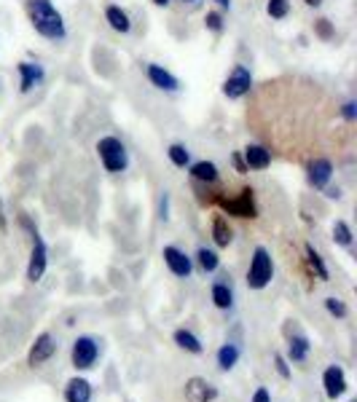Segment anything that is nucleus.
Returning <instances> with one entry per match:
<instances>
[{"instance_id": "f257e3e1", "label": "nucleus", "mask_w": 357, "mask_h": 402, "mask_svg": "<svg viewBox=\"0 0 357 402\" xmlns=\"http://www.w3.org/2000/svg\"><path fill=\"white\" fill-rule=\"evenodd\" d=\"M25 11L32 30L41 38H46V41H65L68 38L65 19L51 0H25Z\"/></svg>"}, {"instance_id": "f03ea898", "label": "nucleus", "mask_w": 357, "mask_h": 402, "mask_svg": "<svg viewBox=\"0 0 357 402\" xmlns=\"http://www.w3.org/2000/svg\"><path fill=\"white\" fill-rule=\"evenodd\" d=\"M19 226L25 228L32 239V250H30V263H27V282H41L43 274H46V266H49V250H46V242L43 236L38 233V228L32 226V220L27 218L25 212L19 215Z\"/></svg>"}, {"instance_id": "7ed1b4c3", "label": "nucleus", "mask_w": 357, "mask_h": 402, "mask_svg": "<svg viewBox=\"0 0 357 402\" xmlns=\"http://www.w3.org/2000/svg\"><path fill=\"white\" fill-rule=\"evenodd\" d=\"M97 156H100L105 172H113V175H116V172H124L129 167L127 145H124L119 137H113V134L97 140Z\"/></svg>"}, {"instance_id": "20e7f679", "label": "nucleus", "mask_w": 357, "mask_h": 402, "mask_svg": "<svg viewBox=\"0 0 357 402\" xmlns=\"http://www.w3.org/2000/svg\"><path fill=\"white\" fill-rule=\"evenodd\" d=\"M210 204H218L223 212H229L234 218H258V207H255V191L253 188H242L236 196H226V193H215Z\"/></svg>"}, {"instance_id": "39448f33", "label": "nucleus", "mask_w": 357, "mask_h": 402, "mask_svg": "<svg viewBox=\"0 0 357 402\" xmlns=\"http://www.w3.org/2000/svg\"><path fill=\"white\" fill-rule=\"evenodd\" d=\"M274 279V260L266 247H255L250 268H247V287L250 290H266Z\"/></svg>"}, {"instance_id": "423d86ee", "label": "nucleus", "mask_w": 357, "mask_h": 402, "mask_svg": "<svg viewBox=\"0 0 357 402\" xmlns=\"http://www.w3.org/2000/svg\"><path fill=\"white\" fill-rule=\"evenodd\" d=\"M97 357H100V343H97L92 335H78L76 341H73L70 362H73L76 370H89V368H94Z\"/></svg>"}, {"instance_id": "0eeeda50", "label": "nucleus", "mask_w": 357, "mask_h": 402, "mask_svg": "<svg viewBox=\"0 0 357 402\" xmlns=\"http://www.w3.org/2000/svg\"><path fill=\"white\" fill-rule=\"evenodd\" d=\"M250 89H253V73L245 65H234V70L223 81V97L242 100V97L250 94Z\"/></svg>"}, {"instance_id": "6e6552de", "label": "nucleus", "mask_w": 357, "mask_h": 402, "mask_svg": "<svg viewBox=\"0 0 357 402\" xmlns=\"http://www.w3.org/2000/svg\"><path fill=\"white\" fill-rule=\"evenodd\" d=\"M54 354H57V338H54L51 332H41V335L35 338L30 354H27V365H30V368H38V365L49 362Z\"/></svg>"}, {"instance_id": "1a4fd4ad", "label": "nucleus", "mask_w": 357, "mask_h": 402, "mask_svg": "<svg viewBox=\"0 0 357 402\" xmlns=\"http://www.w3.org/2000/svg\"><path fill=\"white\" fill-rule=\"evenodd\" d=\"M161 257H164V263H167V268L175 274L178 279H188L191 277V271H194V260L185 255L183 250H178V247H164L161 250Z\"/></svg>"}, {"instance_id": "9d476101", "label": "nucleus", "mask_w": 357, "mask_h": 402, "mask_svg": "<svg viewBox=\"0 0 357 402\" xmlns=\"http://www.w3.org/2000/svg\"><path fill=\"white\" fill-rule=\"evenodd\" d=\"M323 389H325V397H328V400H333V402L338 400V397H344V394H347V389H349L344 368L331 365V368L323 373Z\"/></svg>"}, {"instance_id": "9b49d317", "label": "nucleus", "mask_w": 357, "mask_h": 402, "mask_svg": "<svg viewBox=\"0 0 357 402\" xmlns=\"http://www.w3.org/2000/svg\"><path fill=\"white\" fill-rule=\"evenodd\" d=\"M331 177H333L331 158H314V161H309V167H306V182H309L312 188H317V191L328 188Z\"/></svg>"}, {"instance_id": "f8f14e48", "label": "nucleus", "mask_w": 357, "mask_h": 402, "mask_svg": "<svg viewBox=\"0 0 357 402\" xmlns=\"http://www.w3.org/2000/svg\"><path fill=\"white\" fill-rule=\"evenodd\" d=\"M17 70H19V92H22V94L32 92L35 86H41L43 78H46L43 65H38V62H19Z\"/></svg>"}, {"instance_id": "ddd939ff", "label": "nucleus", "mask_w": 357, "mask_h": 402, "mask_svg": "<svg viewBox=\"0 0 357 402\" xmlns=\"http://www.w3.org/2000/svg\"><path fill=\"white\" fill-rule=\"evenodd\" d=\"M218 397V389L204 378H188L185 381V402H212Z\"/></svg>"}, {"instance_id": "4468645a", "label": "nucleus", "mask_w": 357, "mask_h": 402, "mask_svg": "<svg viewBox=\"0 0 357 402\" xmlns=\"http://www.w3.org/2000/svg\"><path fill=\"white\" fill-rule=\"evenodd\" d=\"M242 158H245V167H247V172L255 169V172H261V169H269L272 167V151L266 148V145H247L245 151H242Z\"/></svg>"}, {"instance_id": "2eb2a0df", "label": "nucleus", "mask_w": 357, "mask_h": 402, "mask_svg": "<svg viewBox=\"0 0 357 402\" xmlns=\"http://www.w3.org/2000/svg\"><path fill=\"white\" fill-rule=\"evenodd\" d=\"M145 76L151 81L156 89H161V92H178L180 89V81L170 70H164L161 65H148L145 67Z\"/></svg>"}, {"instance_id": "dca6fc26", "label": "nucleus", "mask_w": 357, "mask_h": 402, "mask_svg": "<svg viewBox=\"0 0 357 402\" xmlns=\"http://www.w3.org/2000/svg\"><path fill=\"white\" fill-rule=\"evenodd\" d=\"M65 402H92V383L86 378H73L65 386Z\"/></svg>"}, {"instance_id": "f3484780", "label": "nucleus", "mask_w": 357, "mask_h": 402, "mask_svg": "<svg viewBox=\"0 0 357 402\" xmlns=\"http://www.w3.org/2000/svg\"><path fill=\"white\" fill-rule=\"evenodd\" d=\"M105 22L110 25V30H116L121 35H127L129 30H132V19H129V14L121 6H108L105 8Z\"/></svg>"}, {"instance_id": "a211bd4d", "label": "nucleus", "mask_w": 357, "mask_h": 402, "mask_svg": "<svg viewBox=\"0 0 357 402\" xmlns=\"http://www.w3.org/2000/svg\"><path fill=\"white\" fill-rule=\"evenodd\" d=\"M212 242L218 247H229L231 242H234V228L229 226V220L223 215H215L212 218Z\"/></svg>"}, {"instance_id": "6ab92c4d", "label": "nucleus", "mask_w": 357, "mask_h": 402, "mask_svg": "<svg viewBox=\"0 0 357 402\" xmlns=\"http://www.w3.org/2000/svg\"><path fill=\"white\" fill-rule=\"evenodd\" d=\"M210 295H212L215 308H221V311H229L231 306H234V290L229 287V282H215Z\"/></svg>"}, {"instance_id": "aec40b11", "label": "nucleus", "mask_w": 357, "mask_h": 402, "mask_svg": "<svg viewBox=\"0 0 357 402\" xmlns=\"http://www.w3.org/2000/svg\"><path fill=\"white\" fill-rule=\"evenodd\" d=\"M191 167V177L196 180V182H218V177H221V172H218V167L212 164V161H196V164H188Z\"/></svg>"}, {"instance_id": "412c9836", "label": "nucleus", "mask_w": 357, "mask_h": 402, "mask_svg": "<svg viewBox=\"0 0 357 402\" xmlns=\"http://www.w3.org/2000/svg\"><path fill=\"white\" fill-rule=\"evenodd\" d=\"M309 352H312V343H309L306 335H293L287 341V357H290V362H306Z\"/></svg>"}, {"instance_id": "4be33fe9", "label": "nucleus", "mask_w": 357, "mask_h": 402, "mask_svg": "<svg viewBox=\"0 0 357 402\" xmlns=\"http://www.w3.org/2000/svg\"><path fill=\"white\" fill-rule=\"evenodd\" d=\"M304 252H306V263H309V271H312L314 277L320 279V282H328V279H331V274H328V268H325V263H323V255L314 250L312 244H306Z\"/></svg>"}, {"instance_id": "5701e85b", "label": "nucleus", "mask_w": 357, "mask_h": 402, "mask_svg": "<svg viewBox=\"0 0 357 402\" xmlns=\"http://www.w3.org/2000/svg\"><path fill=\"white\" fill-rule=\"evenodd\" d=\"M175 343H178L180 349H185V352H191V354H202L204 352V346H202V341L191 332V330H175Z\"/></svg>"}, {"instance_id": "b1692460", "label": "nucleus", "mask_w": 357, "mask_h": 402, "mask_svg": "<svg viewBox=\"0 0 357 402\" xmlns=\"http://www.w3.org/2000/svg\"><path fill=\"white\" fill-rule=\"evenodd\" d=\"M239 362V346L236 343H223L218 349V368L221 370H231Z\"/></svg>"}, {"instance_id": "393cba45", "label": "nucleus", "mask_w": 357, "mask_h": 402, "mask_svg": "<svg viewBox=\"0 0 357 402\" xmlns=\"http://www.w3.org/2000/svg\"><path fill=\"white\" fill-rule=\"evenodd\" d=\"M196 263H199V268H202L204 274H212V271L221 268V257H218V252L207 250V247H199V252H196Z\"/></svg>"}, {"instance_id": "a878e982", "label": "nucleus", "mask_w": 357, "mask_h": 402, "mask_svg": "<svg viewBox=\"0 0 357 402\" xmlns=\"http://www.w3.org/2000/svg\"><path fill=\"white\" fill-rule=\"evenodd\" d=\"M333 242L338 244V247H352V228L349 223H344V220H336L333 223Z\"/></svg>"}, {"instance_id": "bb28decb", "label": "nucleus", "mask_w": 357, "mask_h": 402, "mask_svg": "<svg viewBox=\"0 0 357 402\" xmlns=\"http://www.w3.org/2000/svg\"><path fill=\"white\" fill-rule=\"evenodd\" d=\"M167 156H170V161H172L175 167H180V169H185V167L191 164V151H188L185 145H180V142H175V145H170V151H167Z\"/></svg>"}, {"instance_id": "cd10ccee", "label": "nucleus", "mask_w": 357, "mask_h": 402, "mask_svg": "<svg viewBox=\"0 0 357 402\" xmlns=\"http://www.w3.org/2000/svg\"><path fill=\"white\" fill-rule=\"evenodd\" d=\"M266 14L272 19H287L290 14V0H269L266 3Z\"/></svg>"}, {"instance_id": "c85d7f7f", "label": "nucleus", "mask_w": 357, "mask_h": 402, "mask_svg": "<svg viewBox=\"0 0 357 402\" xmlns=\"http://www.w3.org/2000/svg\"><path fill=\"white\" fill-rule=\"evenodd\" d=\"M204 27L210 30V32H215V35H221L223 32V14L221 11H207V17H204Z\"/></svg>"}, {"instance_id": "c756f323", "label": "nucleus", "mask_w": 357, "mask_h": 402, "mask_svg": "<svg viewBox=\"0 0 357 402\" xmlns=\"http://www.w3.org/2000/svg\"><path fill=\"white\" fill-rule=\"evenodd\" d=\"M325 308H328V314H331V317H336V319H344V317L349 314L347 303L341 301V298H325Z\"/></svg>"}, {"instance_id": "7c9ffc66", "label": "nucleus", "mask_w": 357, "mask_h": 402, "mask_svg": "<svg viewBox=\"0 0 357 402\" xmlns=\"http://www.w3.org/2000/svg\"><path fill=\"white\" fill-rule=\"evenodd\" d=\"M314 35H317L320 41H333V38H336V30H333L331 19H317V22H314Z\"/></svg>"}, {"instance_id": "2f4dec72", "label": "nucleus", "mask_w": 357, "mask_h": 402, "mask_svg": "<svg viewBox=\"0 0 357 402\" xmlns=\"http://www.w3.org/2000/svg\"><path fill=\"white\" fill-rule=\"evenodd\" d=\"M338 113H341V116H344V118H347V121L352 124V121H355V118H357V105H355V102H352V100H349V102H344V105L338 107Z\"/></svg>"}, {"instance_id": "473e14b6", "label": "nucleus", "mask_w": 357, "mask_h": 402, "mask_svg": "<svg viewBox=\"0 0 357 402\" xmlns=\"http://www.w3.org/2000/svg\"><path fill=\"white\" fill-rule=\"evenodd\" d=\"M274 365H277V373H280V378H290V368H287V359L282 357V354H274Z\"/></svg>"}, {"instance_id": "72a5a7b5", "label": "nucleus", "mask_w": 357, "mask_h": 402, "mask_svg": "<svg viewBox=\"0 0 357 402\" xmlns=\"http://www.w3.org/2000/svg\"><path fill=\"white\" fill-rule=\"evenodd\" d=\"M231 164H234V169H236L239 175H245V172H247V167H245V158H242V153H231Z\"/></svg>"}, {"instance_id": "f704fd0d", "label": "nucleus", "mask_w": 357, "mask_h": 402, "mask_svg": "<svg viewBox=\"0 0 357 402\" xmlns=\"http://www.w3.org/2000/svg\"><path fill=\"white\" fill-rule=\"evenodd\" d=\"M253 402H272V397H269V389H263V386H261V389L253 394Z\"/></svg>"}, {"instance_id": "c9c22d12", "label": "nucleus", "mask_w": 357, "mask_h": 402, "mask_svg": "<svg viewBox=\"0 0 357 402\" xmlns=\"http://www.w3.org/2000/svg\"><path fill=\"white\" fill-rule=\"evenodd\" d=\"M161 220H170V196H161Z\"/></svg>"}, {"instance_id": "e433bc0d", "label": "nucleus", "mask_w": 357, "mask_h": 402, "mask_svg": "<svg viewBox=\"0 0 357 402\" xmlns=\"http://www.w3.org/2000/svg\"><path fill=\"white\" fill-rule=\"evenodd\" d=\"M215 6H218L221 11H229V8H231V0H215Z\"/></svg>"}, {"instance_id": "4c0bfd02", "label": "nucleus", "mask_w": 357, "mask_h": 402, "mask_svg": "<svg viewBox=\"0 0 357 402\" xmlns=\"http://www.w3.org/2000/svg\"><path fill=\"white\" fill-rule=\"evenodd\" d=\"M328 196H331V199H341V191H338V188H328Z\"/></svg>"}, {"instance_id": "58836bf2", "label": "nucleus", "mask_w": 357, "mask_h": 402, "mask_svg": "<svg viewBox=\"0 0 357 402\" xmlns=\"http://www.w3.org/2000/svg\"><path fill=\"white\" fill-rule=\"evenodd\" d=\"M172 0H153V6H159V8H167Z\"/></svg>"}, {"instance_id": "ea45409f", "label": "nucleus", "mask_w": 357, "mask_h": 402, "mask_svg": "<svg viewBox=\"0 0 357 402\" xmlns=\"http://www.w3.org/2000/svg\"><path fill=\"white\" fill-rule=\"evenodd\" d=\"M306 6H312V8H320L323 6V0H304Z\"/></svg>"}, {"instance_id": "a19ab883", "label": "nucleus", "mask_w": 357, "mask_h": 402, "mask_svg": "<svg viewBox=\"0 0 357 402\" xmlns=\"http://www.w3.org/2000/svg\"><path fill=\"white\" fill-rule=\"evenodd\" d=\"M0 231H6V215H3V204H0Z\"/></svg>"}, {"instance_id": "79ce46f5", "label": "nucleus", "mask_w": 357, "mask_h": 402, "mask_svg": "<svg viewBox=\"0 0 357 402\" xmlns=\"http://www.w3.org/2000/svg\"><path fill=\"white\" fill-rule=\"evenodd\" d=\"M183 3H196V0H183Z\"/></svg>"}]
</instances>
